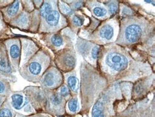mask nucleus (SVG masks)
Wrapping results in <instances>:
<instances>
[{"instance_id": "24", "label": "nucleus", "mask_w": 155, "mask_h": 117, "mask_svg": "<svg viewBox=\"0 0 155 117\" xmlns=\"http://www.w3.org/2000/svg\"><path fill=\"white\" fill-rule=\"evenodd\" d=\"M72 21H73V24L76 26H81L83 25L84 23V19L79 17V16H74V17H73L72 19Z\"/></svg>"}, {"instance_id": "29", "label": "nucleus", "mask_w": 155, "mask_h": 117, "mask_svg": "<svg viewBox=\"0 0 155 117\" xmlns=\"http://www.w3.org/2000/svg\"><path fill=\"white\" fill-rule=\"evenodd\" d=\"M3 102V98H2V97H0V105H1Z\"/></svg>"}, {"instance_id": "14", "label": "nucleus", "mask_w": 155, "mask_h": 117, "mask_svg": "<svg viewBox=\"0 0 155 117\" xmlns=\"http://www.w3.org/2000/svg\"><path fill=\"white\" fill-rule=\"evenodd\" d=\"M92 117H105L104 113V104L101 101H98L94 105L92 111Z\"/></svg>"}, {"instance_id": "28", "label": "nucleus", "mask_w": 155, "mask_h": 117, "mask_svg": "<svg viewBox=\"0 0 155 117\" xmlns=\"http://www.w3.org/2000/svg\"><path fill=\"white\" fill-rule=\"evenodd\" d=\"M83 4V2H77L74 3V5H73V7L75 8V9H78V8H80L81 5Z\"/></svg>"}, {"instance_id": "5", "label": "nucleus", "mask_w": 155, "mask_h": 117, "mask_svg": "<svg viewBox=\"0 0 155 117\" xmlns=\"http://www.w3.org/2000/svg\"><path fill=\"white\" fill-rule=\"evenodd\" d=\"M62 74L59 71L52 67L43 74L41 78V84L46 88H54L59 85L62 82Z\"/></svg>"}, {"instance_id": "10", "label": "nucleus", "mask_w": 155, "mask_h": 117, "mask_svg": "<svg viewBox=\"0 0 155 117\" xmlns=\"http://www.w3.org/2000/svg\"><path fill=\"white\" fill-rule=\"evenodd\" d=\"M23 42V63H25L28 60L31 56L34 55V53L37 50V47L35 44L31 41L28 40H24Z\"/></svg>"}, {"instance_id": "15", "label": "nucleus", "mask_w": 155, "mask_h": 117, "mask_svg": "<svg viewBox=\"0 0 155 117\" xmlns=\"http://www.w3.org/2000/svg\"><path fill=\"white\" fill-rule=\"evenodd\" d=\"M52 11V4L49 2H45L39 10V13L42 18H45Z\"/></svg>"}, {"instance_id": "12", "label": "nucleus", "mask_w": 155, "mask_h": 117, "mask_svg": "<svg viewBox=\"0 0 155 117\" xmlns=\"http://www.w3.org/2000/svg\"><path fill=\"white\" fill-rule=\"evenodd\" d=\"M20 3L18 1H15L8 7L5 10V14L7 17L13 18L17 15L20 10Z\"/></svg>"}, {"instance_id": "25", "label": "nucleus", "mask_w": 155, "mask_h": 117, "mask_svg": "<svg viewBox=\"0 0 155 117\" xmlns=\"http://www.w3.org/2000/svg\"><path fill=\"white\" fill-rule=\"evenodd\" d=\"M0 117H13V112L8 108H3L0 110Z\"/></svg>"}, {"instance_id": "30", "label": "nucleus", "mask_w": 155, "mask_h": 117, "mask_svg": "<svg viewBox=\"0 0 155 117\" xmlns=\"http://www.w3.org/2000/svg\"><path fill=\"white\" fill-rule=\"evenodd\" d=\"M22 117H24V116H22Z\"/></svg>"}, {"instance_id": "7", "label": "nucleus", "mask_w": 155, "mask_h": 117, "mask_svg": "<svg viewBox=\"0 0 155 117\" xmlns=\"http://www.w3.org/2000/svg\"><path fill=\"white\" fill-rule=\"evenodd\" d=\"M11 63L7 57L6 51L0 50V74L8 76L11 74Z\"/></svg>"}, {"instance_id": "23", "label": "nucleus", "mask_w": 155, "mask_h": 117, "mask_svg": "<svg viewBox=\"0 0 155 117\" xmlns=\"http://www.w3.org/2000/svg\"><path fill=\"white\" fill-rule=\"evenodd\" d=\"M100 51V47L98 46H95L92 47L91 52V55L93 59H97L99 57V53Z\"/></svg>"}, {"instance_id": "19", "label": "nucleus", "mask_w": 155, "mask_h": 117, "mask_svg": "<svg viewBox=\"0 0 155 117\" xmlns=\"http://www.w3.org/2000/svg\"><path fill=\"white\" fill-rule=\"evenodd\" d=\"M60 9L62 13L66 15H71L73 13V11L70 7H69L66 3L60 2L59 3Z\"/></svg>"}, {"instance_id": "16", "label": "nucleus", "mask_w": 155, "mask_h": 117, "mask_svg": "<svg viewBox=\"0 0 155 117\" xmlns=\"http://www.w3.org/2000/svg\"><path fill=\"white\" fill-rule=\"evenodd\" d=\"M93 13L96 17L102 18L107 15V10L101 5H96L92 9Z\"/></svg>"}, {"instance_id": "27", "label": "nucleus", "mask_w": 155, "mask_h": 117, "mask_svg": "<svg viewBox=\"0 0 155 117\" xmlns=\"http://www.w3.org/2000/svg\"><path fill=\"white\" fill-rule=\"evenodd\" d=\"M7 86L5 82H3L2 80H0V94H4L6 92Z\"/></svg>"}, {"instance_id": "4", "label": "nucleus", "mask_w": 155, "mask_h": 117, "mask_svg": "<svg viewBox=\"0 0 155 117\" xmlns=\"http://www.w3.org/2000/svg\"><path fill=\"white\" fill-rule=\"evenodd\" d=\"M57 63L63 71H71L74 68L76 64V57L74 51L72 50H66L58 55Z\"/></svg>"}, {"instance_id": "21", "label": "nucleus", "mask_w": 155, "mask_h": 117, "mask_svg": "<svg viewBox=\"0 0 155 117\" xmlns=\"http://www.w3.org/2000/svg\"><path fill=\"white\" fill-rule=\"evenodd\" d=\"M63 102L62 97L58 94H54L51 98V102L54 106H59Z\"/></svg>"}, {"instance_id": "22", "label": "nucleus", "mask_w": 155, "mask_h": 117, "mask_svg": "<svg viewBox=\"0 0 155 117\" xmlns=\"http://www.w3.org/2000/svg\"><path fill=\"white\" fill-rule=\"evenodd\" d=\"M106 5L108 8L109 12L111 15L115 14L118 10V3L117 2H109L106 3Z\"/></svg>"}, {"instance_id": "26", "label": "nucleus", "mask_w": 155, "mask_h": 117, "mask_svg": "<svg viewBox=\"0 0 155 117\" xmlns=\"http://www.w3.org/2000/svg\"><path fill=\"white\" fill-rule=\"evenodd\" d=\"M60 95L64 98H66L69 95V89L68 88L65 86L63 85L62 86V87L60 88Z\"/></svg>"}, {"instance_id": "1", "label": "nucleus", "mask_w": 155, "mask_h": 117, "mask_svg": "<svg viewBox=\"0 0 155 117\" xmlns=\"http://www.w3.org/2000/svg\"><path fill=\"white\" fill-rule=\"evenodd\" d=\"M50 63L48 55L43 51H40L30 59L26 66L20 71V74L24 78L31 80H38L46 71Z\"/></svg>"}, {"instance_id": "18", "label": "nucleus", "mask_w": 155, "mask_h": 117, "mask_svg": "<svg viewBox=\"0 0 155 117\" xmlns=\"http://www.w3.org/2000/svg\"><path fill=\"white\" fill-rule=\"evenodd\" d=\"M79 102L77 98H73L68 103L69 110L72 112H75L79 110Z\"/></svg>"}, {"instance_id": "11", "label": "nucleus", "mask_w": 155, "mask_h": 117, "mask_svg": "<svg viewBox=\"0 0 155 117\" xmlns=\"http://www.w3.org/2000/svg\"><path fill=\"white\" fill-rule=\"evenodd\" d=\"M24 103H25V101H24V97L22 94H14L11 96V104L15 109L19 110L21 108Z\"/></svg>"}, {"instance_id": "3", "label": "nucleus", "mask_w": 155, "mask_h": 117, "mask_svg": "<svg viewBox=\"0 0 155 117\" xmlns=\"http://www.w3.org/2000/svg\"><path fill=\"white\" fill-rule=\"evenodd\" d=\"M143 33V29L140 24L136 22H130L124 28L122 31V39L128 44L134 43L141 38Z\"/></svg>"}, {"instance_id": "13", "label": "nucleus", "mask_w": 155, "mask_h": 117, "mask_svg": "<svg viewBox=\"0 0 155 117\" xmlns=\"http://www.w3.org/2000/svg\"><path fill=\"white\" fill-rule=\"evenodd\" d=\"M67 83L70 90L74 92H77L79 90V80L75 75L69 74L67 76Z\"/></svg>"}, {"instance_id": "9", "label": "nucleus", "mask_w": 155, "mask_h": 117, "mask_svg": "<svg viewBox=\"0 0 155 117\" xmlns=\"http://www.w3.org/2000/svg\"><path fill=\"white\" fill-rule=\"evenodd\" d=\"M99 35L101 39L110 41L115 36V27L111 23H106L100 29Z\"/></svg>"}, {"instance_id": "6", "label": "nucleus", "mask_w": 155, "mask_h": 117, "mask_svg": "<svg viewBox=\"0 0 155 117\" xmlns=\"http://www.w3.org/2000/svg\"><path fill=\"white\" fill-rule=\"evenodd\" d=\"M8 53L12 64L16 68L18 67L20 63L21 50H20V43L18 39H12L6 42Z\"/></svg>"}, {"instance_id": "17", "label": "nucleus", "mask_w": 155, "mask_h": 117, "mask_svg": "<svg viewBox=\"0 0 155 117\" xmlns=\"http://www.w3.org/2000/svg\"><path fill=\"white\" fill-rule=\"evenodd\" d=\"M51 43L56 47H60L64 44L63 38L60 34H52L51 37Z\"/></svg>"}, {"instance_id": "8", "label": "nucleus", "mask_w": 155, "mask_h": 117, "mask_svg": "<svg viewBox=\"0 0 155 117\" xmlns=\"http://www.w3.org/2000/svg\"><path fill=\"white\" fill-rule=\"evenodd\" d=\"M61 21V16L59 12L56 10H52L51 13L45 18V25L48 29H54L58 26Z\"/></svg>"}, {"instance_id": "2", "label": "nucleus", "mask_w": 155, "mask_h": 117, "mask_svg": "<svg viewBox=\"0 0 155 117\" xmlns=\"http://www.w3.org/2000/svg\"><path fill=\"white\" fill-rule=\"evenodd\" d=\"M105 63L110 69L115 72L125 70L128 66V59L123 54L119 52L111 51L106 55Z\"/></svg>"}, {"instance_id": "20", "label": "nucleus", "mask_w": 155, "mask_h": 117, "mask_svg": "<svg viewBox=\"0 0 155 117\" xmlns=\"http://www.w3.org/2000/svg\"><path fill=\"white\" fill-rule=\"evenodd\" d=\"M28 21V16L26 13H22L19 17L15 21L16 24L20 26H24L26 25V24Z\"/></svg>"}]
</instances>
